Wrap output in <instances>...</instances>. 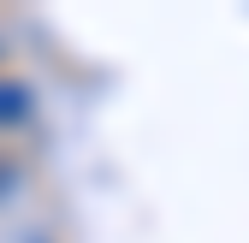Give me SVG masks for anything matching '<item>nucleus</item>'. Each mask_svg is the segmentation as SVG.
I'll return each mask as SVG.
<instances>
[{
	"label": "nucleus",
	"instance_id": "1",
	"mask_svg": "<svg viewBox=\"0 0 249 243\" xmlns=\"http://www.w3.org/2000/svg\"><path fill=\"white\" fill-rule=\"evenodd\" d=\"M24 113H30V89L24 83H0V125H12Z\"/></svg>",
	"mask_w": 249,
	"mask_h": 243
}]
</instances>
